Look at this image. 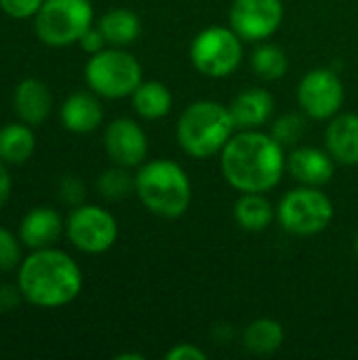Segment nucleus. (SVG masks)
Instances as JSON below:
<instances>
[{"label":"nucleus","mask_w":358,"mask_h":360,"mask_svg":"<svg viewBox=\"0 0 358 360\" xmlns=\"http://www.w3.org/2000/svg\"><path fill=\"white\" fill-rule=\"evenodd\" d=\"M283 19V0H232L228 11V25L245 42H264L272 38Z\"/></svg>","instance_id":"9b49d317"},{"label":"nucleus","mask_w":358,"mask_h":360,"mask_svg":"<svg viewBox=\"0 0 358 360\" xmlns=\"http://www.w3.org/2000/svg\"><path fill=\"white\" fill-rule=\"evenodd\" d=\"M335 209L323 188L300 186L289 190L276 205V221L293 236H317L329 228Z\"/></svg>","instance_id":"0eeeda50"},{"label":"nucleus","mask_w":358,"mask_h":360,"mask_svg":"<svg viewBox=\"0 0 358 360\" xmlns=\"http://www.w3.org/2000/svg\"><path fill=\"white\" fill-rule=\"evenodd\" d=\"M245 40L230 25H209L190 42V61L194 70L207 78L232 76L245 57Z\"/></svg>","instance_id":"423d86ee"},{"label":"nucleus","mask_w":358,"mask_h":360,"mask_svg":"<svg viewBox=\"0 0 358 360\" xmlns=\"http://www.w3.org/2000/svg\"><path fill=\"white\" fill-rule=\"evenodd\" d=\"M335 167L333 156L314 146H295L287 156V171L302 186H327L335 175Z\"/></svg>","instance_id":"ddd939ff"},{"label":"nucleus","mask_w":358,"mask_h":360,"mask_svg":"<svg viewBox=\"0 0 358 360\" xmlns=\"http://www.w3.org/2000/svg\"><path fill=\"white\" fill-rule=\"evenodd\" d=\"M21 291L19 287H11V285H2L0 287V312H13L19 302H21Z\"/></svg>","instance_id":"2f4dec72"},{"label":"nucleus","mask_w":358,"mask_h":360,"mask_svg":"<svg viewBox=\"0 0 358 360\" xmlns=\"http://www.w3.org/2000/svg\"><path fill=\"white\" fill-rule=\"evenodd\" d=\"M44 0H0L2 13L13 19H30L36 17Z\"/></svg>","instance_id":"cd10ccee"},{"label":"nucleus","mask_w":358,"mask_h":360,"mask_svg":"<svg viewBox=\"0 0 358 360\" xmlns=\"http://www.w3.org/2000/svg\"><path fill=\"white\" fill-rule=\"evenodd\" d=\"M65 224L61 215L51 207H34L27 211L19 224V240L30 249L53 247L63 234Z\"/></svg>","instance_id":"dca6fc26"},{"label":"nucleus","mask_w":358,"mask_h":360,"mask_svg":"<svg viewBox=\"0 0 358 360\" xmlns=\"http://www.w3.org/2000/svg\"><path fill=\"white\" fill-rule=\"evenodd\" d=\"M13 105H15L19 120L27 122L30 127H36L49 118L51 108H53V95L42 80L25 78L15 86Z\"/></svg>","instance_id":"f3484780"},{"label":"nucleus","mask_w":358,"mask_h":360,"mask_svg":"<svg viewBox=\"0 0 358 360\" xmlns=\"http://www.w3.org/2000/svg\"><path fill=\"white\" fill-rule=\"evenodd\" d=\"M249 61H251V70L255 72V76L266 82L281 80L289 72V57L274 42H266V40L257 42Z\"/></svg>","instance_id":"b1692460"},{"label":"nucleus","mask_w":358,"mask_h":360,"mask_svg":"<svg viewBox=\"0 0 358 360\" xmlns=\"http://www.w3.org/2000/svg\"><path fill=\"white\" fill-rule=\"evenodd\" d=\"M306 133V114H283L279 116L272 127L270 135L283 146V148H295Z\"/></svg>","instance_id":"a878e982"},{"label":"nucleus","mask_w":358,"mask_h":360,"mask_svg":"<svg viewBox=\"0 0 358 360\" xmlns=\"http://www.w3.org/2000/svg\"><path fill=\"white\" fill-rule=\"evenodd\" d=\"M97 190L106 200H122L135 192V175L127 167L114 165L97 177Z\"/></svg>","instance_id":"393cba45"},{"label":"nucleus","mask_w":358,"mask_h":360,"mask_svg":"<svg viewBox=\"0 0 358 360\" xmlns=\"http://www.w3.org/2000/svg\"><path fill=\"white\" fill-rule=\"evenodd\" d=\"M285 342V329L274 319H255L243 331V346L249 354L268 356L281 350Z\"/></svg>","instance_id":"5701e85b"},{"label":"nucleus","mask_w":358,"mask_h":360,"mask_svg":"<svg viewBox=\"0 0 358 360\" xmlns=\"http://www.w3.org/2000/svg\"><path fill=\"white\" fill-rule=\"evenodd\" d=\"M36 150V135L27 122H11L0 127V160L6 165H23Z\"/></svg>","instance_id":"4be33fe9"},{"label":"nucleus","mask_w":358,"mask_h":360,"mask_svg":"<svg viewBox=\"0 0 358 360\" xmlns=\"http://www.w3.org/2000/svg\"><path fill=\"white\" fill-rule=\"evenodd\" d=\"M17 287L36 308H61L82 291V270L63 251L44 247L27 255L17 272Z\"/></svg>","instance_id":"f03ea898"},{"label":"nucleus","mask_w":358,"mask_h":360,"mask_svg":"<svg viewBox=\"0 0 358 360\" xmlns=\"http://www.w3.org/2000/svg\"><path fill=\"white\" fill-rule=\"evenodd\" d=\"M84 80L97 97L124 99L143 82V68L133 53L120 46H110L89 57Z\"/></svg>","instance_id":"39448f33"},{"label":"nucleus","mask_w":358,"mask_h":360,"mask_svg":"<svg viewBox=\"0 0 358 360\" xmlns=\"http://www.w3.org/2000/svg\"><path fill=\"white\" fill-rule=\"evenodd\" d=\"M116 360H143V354H118Z\"/></svg>","instance_id":"72a5a7b5"},{"label":"nucleus","mask_w":358,"mask_h":360,"mask_svg":"<svg viewBox=\"0 0 358 360\" xmlns=\"http://www.w3.org/2000/svg\"><path fill=\"white\" fill-rule=\"evenodd\" d=\"M133 110L143 120H160L173 108L171 89L158 80H143L131 95Z\"/></svg>","instance_id":"412c9836"},{"label":"nucleus","mask_w":358,"mask_h":360,"mask_svg":"<svg viewBox=\"0 0 358 360\" xmlns=\"http://www.w3.org/2000/svg\"><path fill=\"white\" fill-rule=\"evenodd\" d=\"M84 194H87L84 184H82L78 177L68 175V177L61 179V184H59V196H61L63 202H68V205H72V207H78V205H82Z\"/></svg>","instance_id":"c85d7f7f"},{"label":"nucleus","mask_w":358,"mask_h":360,"mask_svg":"<svg viewBox=\"0 0 358 360\" xmlns=\"http://www.w3.org/2000/svg\"><path fill=\"white\" fill-rule=\"evenodd\" d=\"M165 359L167 360H205L207 359V352L196 346V344H175L173 348H169L165 352Z\"/></svg>","instance_id":"c756f323"},{"label":"nucleus","mask_w":358,"mask_h":360,"mask_svg":"<svg viewBox=\"0 0 358 360\" xmlns=\"http://www.w3.org/2000/svg\"><path fill=\"white\" fill-rule=\"evenodd\" d=\"M234 221L245 232H264L276 219V207L264 192H241L232 207Z\"/></svg>","instance_id":"6ab92c4d"},{"label":"nucleus","mask_w":358,"mask_h":360,"mask_svg":"<svg viewBox=\"0 0 358 360\" xmlns=\"http://www.w3.org/2000/svg\"><path fill=\"white\" fill-rule=\"evenodd\" d=\"M219 171L236 192H270L285 171V148L262 129L236 131L219 154Z\"/></svg>","instance_id":"f257e3e1"},{"label":"nucleus","mask_w":358,"mask_h":360,"mask_svg":"<svg viewBox=\"0 0 358 360\" xmlns=\"http://www.w3.org/2000/svg\"><path fill=\"white\" fill-rule=\"evenodd\" d=\"M78 44H80V49L84 51V53H89V55H95V53H99V51H103L106 49V38H103V34H101V30L97 27V25H91L82 36H80V40H78Z\"/></svg>","instance_id":"7c9ffc66"},{"label":"nucleus","mask_w":358,"mask_h":360,"mask_svg":"<svg viewBox=\"0 0 358 360\" xmlns=\"http://www.w3.org/2000/svg\"><path fill=\"white\" fill-rule=\"evenodd\" d=\"M11 188H13V181H11V175H8L6 162L0 160V209L8 202V198H11Z\"/></svg>","instance_id":"473e14b6"},{"label":"nucleus","mask_w":358,"mask_h":360,"mask_svg":"<svg viewBox=\"0 0 358 360\" xmlns=\"http://www.w3.org/2000/svg\"><path fill=\"white\" fill-rule=\"evenodd\" d=\"M23 262L21 245L6 228H0V272H11Z\"/></svg>","instance_id":"bb28decb"},{"label":"nucleus","mask_w":358,"mask_h":360,"mask_svg":"<svg viewBox=\"0 0 358 360\" xmlns=\"http://www.w3.org/2000/svg\"><path fill=\"white\" fill-rule=\"evenodd\" d=\"M354 251H357V255H358V236H357V240H354Z\"/></svg>","instance_id":"f704fd0d"},{"label":"nucleus","mask_w":358,"mask_h":360,"mask_svg":"<svg viewBox=\"0 0 358 360\" xmlns=\"http://www.w3.org/2000/svg\"><path fill=\"white\" fill-rule=\"evenodd\" d=\"M97 27L101 30V34L110 46L124 49L139 38L141 19L135 11L118 6V8H110L108 13H103L101 19L97 21Z\"/></svg>","instance_id":"aec40b11"},{"label":"nucleus","mask_w":358,"mask_h":360,"mask_svg":"<svg viewBox=\"0 0 358 360\" xmlns=\"http://www.w3.org/2000/svg\"><path fill=\"white\" fill-rule=\"evenodd\" d=\"M103 148L108 158L118 167H141L148 158V135L133 118H116L106 127Z\"/></svg>","instance_id":"f8f14e48"},{"label":"nucleus","mask_w":358,"mask_h":360,"mask_svg":"<svg viewBox=\"0 0 358 360\" xmlns=\"http://www.w3.org/2000/svg\"><path fill=\"white\" fill-rule=\"evenodd\" d=\"M91 0H44L34 17L36 36L53 49L72 46L93 25Z\"/></svg>","instance_id":"6e6552de"},{"label":"nucleus","mask_w":358,"mask_h":360,"mask_svg":"<svg viewBox=\"0 0 358 360\" xmlns=\"http://www.w3.org/2000/svg\"><path fill=\"white\" fill-rule=\"evenodd\" d=\"M135 194L141 205L162 219L181 217L192 202V181L186 169L169 158L146 160L135 173Z\"/></svg>","instance_id":"20e7f679"},{"label":"nucleus","mask_w":358,"mask_h":360,"mask_svg":"<svg viewBox=\"0 0 358 360\" xmlns=\"http://www.w3.org/2000/svg\"><path fill=\"white\" fill-rule=\"evenodd\" d=\"M234 133L236 124L230 108L213 99L192 101L184 108L175 124V137L181 152L196 160L219 156Z\"/></svg>","instance_id":"7ed1b4c3"},{"label":"nucleus","mask_w":358,"mask_h":360,"mask_svg":"<svg viewBox=\"0 0 358 360\" xmlns=\"http://www.w3.org/2000/svg\"><path fill=\"white\" fill-rule=\"evenodd\" d=\"M65 234L78 251L87 255H99L116 245L118 221L103 207L78 205L65 221Z\"/></svg>","instance_id":"1a4fd4ad"},{"label":"nucleus","mask_w":358,"mask_h":360,"mask_svg":"<svg viewBox=\"0 0 358 360\" xmlns=\"http://www.w3.org/2000/svg\"><path fill=\"white\" fill-rule=\"evenodd\" d=\"M230 114L234 118L236 131H247V129H262L272 120L276 101L272 93L264 86H249L241 91L232 101H230Z\"/></svg>","instance_id":"4468645a"},{"label":"nucleus","mask_w":358,"mask_h":360,"mask_svg":"<svg viewBox=\"0 0 358 360\" xmlns=\"http://www.w3.org/2000/svg\"><path fill=\"white\" fill-rule=\"evenodd\" d=\"M344 82L335 70L314 68L298 84V105L312 120H331L344 105Z\"/></svg>","instance_id":"9d476101"},{"label":"nucleus","mask_w":358,"mask_h":360,"mask_svg":"<svg viewBox=\"0 0 358 360\" xmlns=\"http://www.w3.org/2000/svg\"><path fill=\"white\" fill-rule=\"evenodd\" d=\"M325 150L342 167L358 165V114H335L325 131Z\"/></svg>","instance_id":"2eb2a0df"},{"label":"nucleus","mask_w":358,"mask_h":360,"mask_svg":"<svg viewBox=\"0 0 358 360\" xmlns=\"http://www.w3.org/2000/svg\"><path fill=\"white\" fill-rule=\"evenodd\" d=\"M59 118L70 133L87 135L101 127L103 108L95 93H74L63 101Z\"/></svg>","instance_id":"a211bd4d"}]
</instances>
